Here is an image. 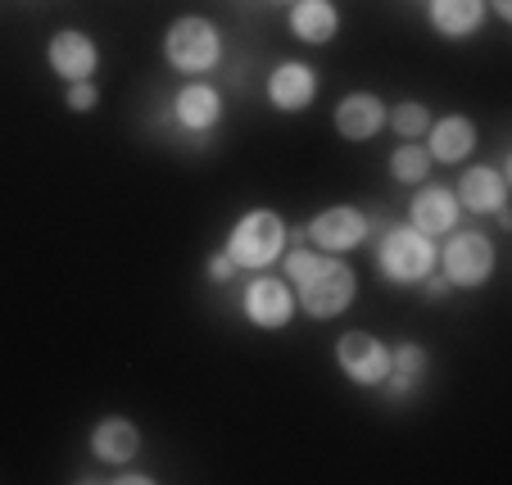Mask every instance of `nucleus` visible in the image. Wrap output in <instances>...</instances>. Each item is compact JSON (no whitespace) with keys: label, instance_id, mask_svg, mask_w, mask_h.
<instances>
[{"label":"nucleus","instance_id":"nucleus-1","mask_svg":"<svg viewBox=\"0 0 512 485\" xmlns=\"http://www.w3.org/2000/svg\"><path fill=\"white\" fill-rule=\"evenodd\" d=\"M227 55V41H223V28L204 14H182V19L168 23L164 32V59L173 73L182 78H204V73H218Z\"/></svg>","mask_w":512,"mask_h":485},{"label":"nucleus","instance_id":"nucleus-2","mask_svg":"<svg viewBox=\"0 0 512 485\" xmlns=\"http://www.w3.org/2000/svg\"><path fill=\"white\" fill-rule=\"evenodd\" d=\"M286 250H290V227L272 209H250L227 232V259L245 272H268L272 263H281Z\"/></svg>","mask_w":512,"mask_h":485},{"label":"nucleus","instance_id":"nucleus-3","mask_svg":"<svg viewBox=\"0 0 512 485\" xmlns=\"http://www.w3.org/2000/svg\"><path fill=\"white\" fill-rule=\"evenodd\" d=\"M435 259H440V241L417 232L413 223L386 227L377 241V272L395 286H417L426 272H435Z\"/></svg>","mask_w":512,"mask_h":485},{"label":"nucleus","instance_id":"nucleus-4","mask_svg":"<svg viewBox=\"0 0 512 485\" xmlns=\"http://www.w3.org/2000/svg\"><path fill=\"white\" fill-rule=\"evenodd\" d=\"M494 241L485 232H476V227H454V232L445 236V245H440V259H435V268L449 277V286H463V291H476V286H485L494 277Z\"/></svg>","mask_w":512,"mask_h":485},{"label":"nucleus","instance_id":"nucleus-5","mask_svg":"<svg viewBox=\"0 0 512 485\" xmlns=\"http://www.w3.org/2000/svg\"><path fill=\"white\" fill-rule=\"evenodd\" d=\"M354 295H358V272L349 268L340 254H327V263L313 272L309 282L295 286V304H300L309 318H318V322L340 318V313L354 304Z\"/></svg>","mask_w":512,"mask_h":485},{"label":"nucleus","instance_id":"nucleus-6","mask_svg":"<svg viewBox=\"0 0 512 485\" xmlns=\"http://www.w3.org/2000/svg\"><path fill=\"white\" fill-rule=\"evenodd\" d=\"M368 236H372V218L363 209H354V204H331V209H322L304 227V241L322 254H349L368 241Z\"/></svg>","mask_w":512,"mask_h":485},{"label":"nucleus","instance_id":"nucleus-7","mask_svg":"<svg viewBox=\"0 0 512 485\" xmlns=\"http://www.w3.org/2000/svg\"><path fill=\"white\" fill-rule=\"evenodd\" d=\"M336 363L354 386H381L390 377V345L372 331H345L336 340Z\"/></svg>","mask_w":512,"mask_h":485},{"label":"nucleus","instance_id":"nucleus-8","mask_svg":"<svg viewBox=\"0 0 512 485\" xmlns=\"http://www.w3.org/2000/svg\"><path fill=\"white\" fill-rule=\"evenodd\" d=\"M241 313L250 327L281 331L290 318H295V291H290V282H281V277L254 272V282L241 291Z\"/></svg>","mask_w":512,"mask_h":485},{"label":"nucleus","instance_id":"nucleus-9","mask_svg":"<svg viewBox=\"0 0 512 485\" xmlns=\"http://www.w3.org/2000/svg\"><path fill=\"white\" fill-rule=\"evenodd\" d=\"M46 64L55 78H64V87L68 82H91L100 68V46L82 28H59L46 41Z\"/></svg>","mask_w":512,"mask_h":485},{"label":"nucleus","instance_id":"nucleus-10","mask_svg":"<svg viewBox=\"0 0 512 485\" xmlns=\"http://www.w3.org/2000/svg\"><path fill=\"white\" fill-rule=\"evenodd\" d=\"M173 123L191 136H209L223 123V91L204 78H186L173 96Z\"/></svg>","mask_w":512,"mask_h":485},{"label":"nucleus","instance_id":"nucleus-11","mask_svg":"<svg viewBox=\"0 0 512 485\" xmlns=\"http://www.w3.org/2000/svg\"><path fill=\"white\" fill-rule=\"evenodd\" d=\"M268 105L277 114H304V109L318 100V73H313L304 59H281L268 73Z\"/></svg>","mask_w":512,"mask_h":485},{"label":"nucleus","instance_id":"nucleus-12","mask_svg":"<svg viewBox=\"0 0 512 485\" xmlns=\"http://www.w3.org/2000/svg\"><path fill=\"white\" fill-rule=\"evenodd\" d=\"M458 218H463V209H458V195L449 191V186L422 182L413 191V200H408V223H413L417 232H426L431 241H440V236L454 232Z\"/></svg>","mask_w":512,"mask_h":485},{"label":"nucleus","instance_id":"nucleus-13","mask_svg":"<svg viewBox=\"0 0 512 485\" xmlns=\"http://www.w3.org/2000/svg\"><path fill=\"white\" fill-rule=\"evenodd\" d=\"M454 195H458V209H467V214L499 218V214H508V173H503V168H490V164H476L458 177Z\"/></svg>","mask_w":512,"mask_h":485},{"label":"nucleus","instance_id":"nucleus-14","mask_svg":"<svg viewBox=\"0 0 512 485\" xmlns=\"http://www.w3.org/2000/svg\"><path fill=\"white\" fill-rule=\"evenodd\" d=\"M472 150H476V123L467 114L431 118V127H426V155L435 164H463Z\"/></svg>","mask_w":512,"mask_h":485},{"label":"nucleus","instance_id":"nucleus-15","mask_svg":"<svg viewBox=\"0 0 512 485\" xmlns=\"http://www.w3.org/2000/svg\"><path fill=\"white\" fill-rule=\"evenodd\" d=\"M386 100L372 96V91H349L336 105V132L345 141H372V136L386 127Z\"/></svg>","mask_w":512,"mask_h":485},{"label":"nucleus","instance_id":"nucleus-16","mask_svg":"<svg viewBox=\"0 0 512 485\" xmlns=\"http://www.w3.org/2000/svg\"><path fill=\"white\" fill-rule=\"evenodd\" d=\"M290 37L304 46H327L340 32V10L336 0H290V19H286Z\"/></svg>","mask_w":512,"mask_h":485},{"label":"nucleus","instance_id":"nucleus-17","mask_svg":"<svg viewBox=\"0 0 512 485\" xmlns=\"http://www.w3.org/2000/svg\"><path fill=\"white\" fill-rule=\"evenodd\" d=\"M91 454L109 467L132 463V458L141 454V427H136L132 418H118V413L114 418H100L96 427H91Z\"/></svg>","mask_w":512,"mask_h":485},{"label":"nucleus","instance_id":"nucleus-18","mask_svg":"<svg viewBox=\"0 0 512 485\" xmlns=\"http://www.w3.org/2000/svg\"><path fill=\"white\" fill-rule=\"evenodd\" d=\"M485 0H426V19L445 41H467L485 23Z\"/></svg>","mask_w":512,"mask_h":485},{"label":"nucleus","instance_id":"nucleus-19","mask_svg":"<svg viewBox=\"0 0 512 485\" xmlns=\"http://www.w3.org/2000/svg\"><path fill=\"white\" fill-rule=\"evenodd\" d=\"M426 363H431V354H426L417 340L395 345V350H390V377L381 381V386L390 390V399H408V395H413V386L426 377Z\"/></svg>","mask_w":512,"mask_h":485},{"label":"nucleus","instance_id":"nucleus-20","mask_svg":"<svg viewBox=\"0 0 512 485\" xmlns=\"http://www.w3.org/2000/svg\"><path fill=\"white\" fill-rule=\"evenodd\" d=\"M431 164L435 159L426 155V146H417V141H399L395 155H390V177H395L399 186H422L426 177H431Z\"/></svg>","mask_w":512,"mask_h":485},{"label":"nucleus","instance_id":"nucleus-21","mask_svg":"<svg viewBox=\"0 0 512 485\" xmlns=\"http://www.w3.org/2000/svg\"><path fill=\"white\" fill-rule=\"evenodd\" d=\"M386 127H395L399 141H422L431 127V109L422 100H399L395 109H386Z\"/></svg>","mask_w":512,"mask_h":485},{"label":"nucleus","instance_id":"nucleus-22","mask_svg":"<svg viewBox=\"0 0 512 485\" xmlns=\"http://www.w3.org/2000/svg\"><path fill=\"white\" fill-rule=\"evenodd\" d=\"M281 263H286V277H290V282L304 286V282L313 277V272H318L322 263H327V254H322V250H300V245H295V250L281 254Z\"/></svg>","mask_w":512,"mask_h":485},{"label":"nucleus","instance_id":"nucleus-23","mask_svg":"<svg viewBox=\"0 0 512 485\" xmlns=\"http://www.w3.org/2000/svg\"><path fill=\"white\" fill-rule=\"evenodd\" d=\"M64 105L73 109V114H91V109L100 105V87H96V82H68V87H64Z\"/></svg>","mask_w":512,"mask_h":485},{"label":"nucleus","instance_id":"nucleus-24","mask_svg":"<svg viewBox=\"0 0 512 485\" xmlns=\"http://www.w3.org/2000/svg\"><path fill=\"white\" fill-rule=\"evenodd\" d=\"M232 272H236V263L227 259V250L223 254H213L209 263H204V277H209L213 286H223V282H232Z\"/></svg>","mask_w":512,"mask_h":485},{"label":"nucleus","instance_id":"nucleus-25","mask_svg":"<svg viewBox=\"0 0 512 485\" xmlns=\"http://www.w3.org/2000/svg\"><path fill=\"white\" fill-rule=\"evenodd\" d=\"M422 286H426V300H445V295L454 291V286H449V277H445V272H426V277H422Z\"/></svg>","mask_w":512,"mask_h":485},{"label":"nucleus","instance_id":"nucleus-26","mask_svg":"<svg viewBox=\"0 0 512 485\" xmlns=\"http://www.w3.org/2000/svg\"><path fill=\"white\" fill-rule=\"evenodd\" d=\"M485 10H494L503 23H512V0H485Z\"/></svg>","mask_w":512,"mask_h":485},{"label":"nucleus","instance_id":"nucleus-27","mask_svg":"<svg viewBox=\"0 0 512 485\" xmlns=\"http://www.w3.org/2000/svg\"><path fill=\"white\" fill-rule=\"evenodd\" d=\"M118 481H127V485H150V476H145V472H123Z\"/></svg>","mask_w":512,"mask_h":485}]
</instances>
